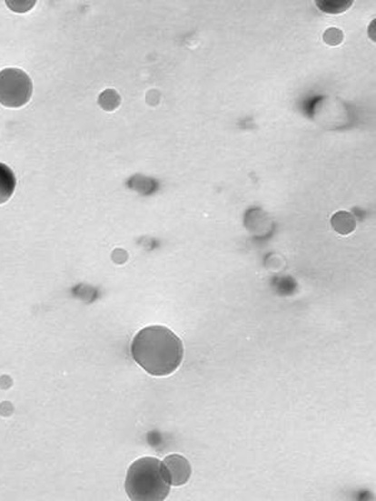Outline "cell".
I'll return each instance as SVG.
<instances>
[{
  "label": "cell",
  "instance_id": "6da1fadb",
  "mask_svg": "<svg viewBox=\"0 0 376 501\" xmlns=\"http://www.w3.org/2000/svg\"><path fill=\"white\" fill-rule=\"evenodd\" d=\"M131 354L144 371L153 376L173 374L183 360V344L164 326L142 329L132 341Z\"/></svg>",
  "mask_w": 376,
  "mask_h": 501
},
{
  "label": "cell",
  "instance_id": "7a4b0ae2",
  "mask_svg": "<svg viewBox=\"0 0 376 501\" xmlns=\"http://www.w3.org/2000/svg\"><path fill=\"white\" fill-rule=\"evenodd\" d=\"M170 487L163 465L156 457L134 461L125 477V491L134 501H163L170 494Z\"/></svg>",
  "mask_w": 376,
  "mask_h": 501
},
{
  "label": "cell",
  "instance_id": "3957f363",
  "mask_svg": "<svg viewBox=\"0 0 376 501\" xmlns=\"http://www.w3.org/2000/svg\"><path fill=\"white\" fill-rule=\"evenodd\" d=\"M33 84L29 75L18 68L0 71V104L8 108L23 107L31 101Z\"/></svg>",
  "mask_w": 376,
  "mask_h": 501
},
{
  "label": "cell",
  "instance_id": "277c9868",
  "mask_svg": "<svg viewBox=\"0 0 376 501\" xmlns=\"http://www.w3.org/2000/svg\"><path fill=\"white\" fill-rule=\"evenodd\" d=\"M171 486H181L187 483L191 476V465L186 457L173 454L163 461Z\"/></svg>",
  "mask_w": 376,
  "mask_h": 501
},
{
  "label": "cell",
  "instance_id": "5b68a950",
  "mask_svg": "<svg viewBox=\"0 0 376 501\" xmlns=\"http://www.w3.org/2000/svg\"><path fill=\"white\" fill-rule=\"evenodd\" d=\"M15 172L5 163H0V204L8 202L15 190Z\"/></svg>",
  "mask_w": 376,
  "mask_h": 501
},
{
  "label": "cell",
  "instance_id": "8992f818",
  "mask_svg": "<svg viewBox=\"0 0 376 501\" xmlns=\"http://www.w3.org/2000/svg\"><path fill=\"white\" fill-rule=\"evenodd\" d=\"M331 225L340 235H349L355 230L356 221L351 213L340 211L332 216Z\"/></svg>",
  "mask_w": 376,
  "mask_h": 501
},
{
  "label": "cell",
  "instance_id": "52a82bcc",
  "mask_svg": "<svg viewBox=\"0 0 376 501\" xmlns=\"http://www.w3.org/2000/svg\"><path fill=\"white\" fill-rule=\"evenodd\" d=\"M316 6L328 15H340L348 11L352 5L351 0H322V2H316Z\"/></svg>",
  "mask_w": 376,
  "mask_h": 501
},
{
  "label": "cell",
  "instance_id": "ba28073f",
  "mask_svg": "<svg viewBox=\"0 0 376 501\" xmlns=\"http://www.w3.org/2000/svg\"><path fill=\"white\" fill-rule=\"evenodd\" d=\"M324 42L331 47H336V45H340L344 42V33L338 28H329L324 33Z\"/></svg>",
  "mask_w": 376,
  "mask_h": 501
},
{
  "label": "cell",
  "instance_id": "9c48e42d",
  "mask_svg": "<svg viewBox=\"0 0 376 501\" xmlns=\"http://www.w3.org/2000/svg\"><path fill=\"white\" fill-rule=\"evenodd\" d=\"M100 103L104 110L114 111L120 104V97L114 91H107L102 95Z\"/></svg>",
  "mask_w": 376,
  "mask_h": 501
}]
</instances>
